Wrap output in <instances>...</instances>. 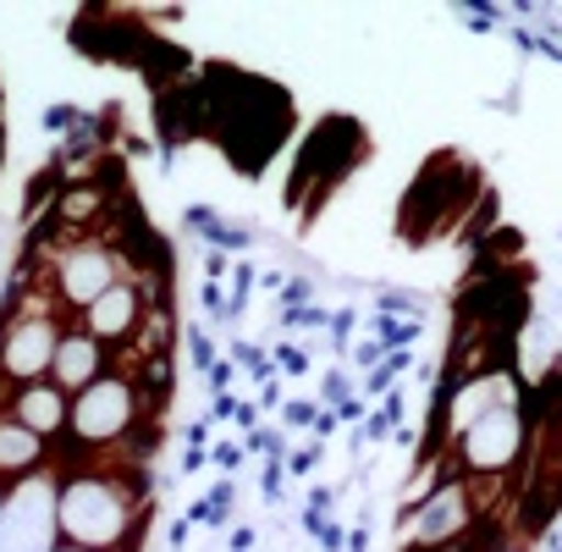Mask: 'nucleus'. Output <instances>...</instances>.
I'll return each mask as SVG.
<instances>
[{
    "mask_svg": "<svg viewBox=\"0 0 562 552\" xmlns=\"http://www.w3.org/2000/svg\"><path fill=\"white\" fill-rule=\"evenodd\" d=\"M45 552H83V547H67V541H50Z\"/></svg>",
    "mask_w": 562,
    "mask_h": 552,
    "instance_id": "9",
    "label": "nucleus"
},
{
    "mask_svg": "<svg viewBox=\"0 0 562 552\" xmlns=\"http://www.w3.org/2000/svg\"><path fill=\"white\" fill-rule=\"evenodd\" d=\"M474 519H480V503H474L469 481L441 475V481L430 486V497L403 519L408 552H447V547H458V541L474 536Z\"/></svg>",
    "mask_w": 562,
    "mask_h": 552,
    "instance_id": "5",
    "label": "nucleus"
},
{
    "mask_svg": "<svg viewBox=\"0 0 562 552\" xmlns=\"http://www.w3.org/2000/svg\"><path fill=\"white\" fill-rule=\"evenodd\" d=\"M78 321L61 310V299L45 288L34 299H18L7 316H0V393H18L34 382H50L56 349Z\"/></svg>",
    "mask_w": 562,
    "mask_h": 552,
    "instance_id": "3",
    "label": "nucleus"
},
{
    "mask_svg": "<svg viewBox=\"0 0 562 552\" xmlns=\"http://www.w3.org/2000/svg\"><path fill=\"white\" fill-rule=\"evenodd\" d=\"M105 376H111V349H105L100 338H89L83 327H72V332L61 338V349H56L50 382H56L67 398H78V393H89V387L105 382Z\"/></svg>",
    "mask_w": 562,
    "mask_h": 552,
    "instance_id": "8",
    "label": "nucleus"
},
{
    "mask_svg": "<svg viewBox=\"0 0 562 552\" xmlns=\"http://www.w3.org/2000/svg\"><path fill=\"white\" fill-rule=\"evenodd\" d=\"M529 442H535V426H529L524 404H507V409H491L485 420H474L469 431H458L441 453V470L469 481V492L480 497L485 486L513 481V470L529 459Z\"/></svg>",
    "mask_w": 562,
    "mask_h": 552,
    "instance_id": "2",
    "label": "nucleus"
},
{
    "mask_svg": "<svg viewBox=\"0 0 562 552\" xmlns=\"http://www.w3.org/2000/svg\"><path fill=\"white\" fill-rule=\"evenodd\" d=\"M149 470L138 464H72L50 492V541L83 552H138L149 536Z\"/></svg>",
    "mask_w": 562,
    "mask_h": 552,
    "instance_id": "1",
    "label": "nucleus"
},
{
    "mask_svg": "<svg viewBox=\"0 0 562 552\" xmlns=\"http://www.w3.org/2000/svg\"><path fill=\"white\" fill-rule=\"evenodd\" d=\"M149 316H155L149 288L138 283V276H122V283H116L105 299H94V305L78 316V327H83L89 338H100L105 349H127V343H138V338H144Z\"/></svg>",
    "mask_w": 562,
    "mask_h": 552,
    "instance_id": "6",
    "label": "nucleus"
},
{
    "mask_svg": "<svg viewBox=\"0 0 562 552\" xmlns=\"http://www.w3.org/2000/svg\"><path fill=\"white\" fill-rule=\"evenodd\" d=\"M0 409H7L23 431H34L40 442H61L67 420H72V398L56 382H34V387H18V393H0Z\"/></svg>",
    "mask_w": 562,
    "mask_h": 552,
    "instance_id": "7",
    "label": "nucleus"
},
{
    "mask_svg": "<svg viewBox=\"0 0 562 552\" xmlns=\"http://www.w3.org/2000/svg\"><path fill=\"white\" fill-rule=\"evenodd\" d=\"M122 276H127V265H122V249L111 238H72L61 254H50L45 283L61 299V310L78 321L94 299H105L122 283Z\"/></svg>",
    "mask_w": 562,
    "mask_h": 552,
    "instance_id": "4",
    "label": "nucleus"
}]
</instances>
